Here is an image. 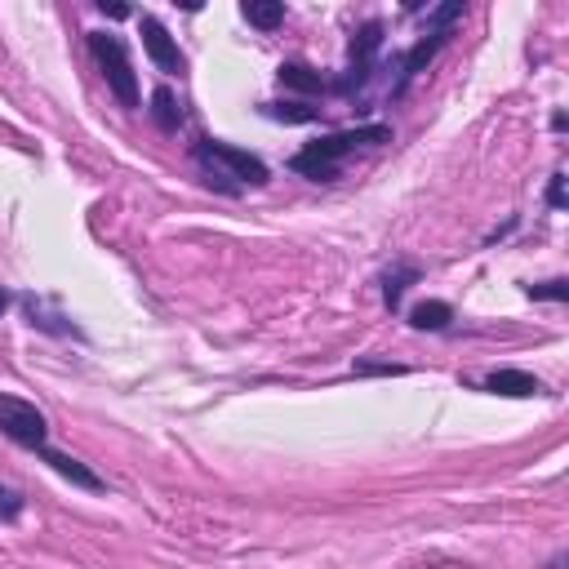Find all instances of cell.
Masks as SVG:
<instances>
[{"label":"cell","mask_w":569,"mask_h":569,"mask_svg":"<svg viewBox=\"0 0 569 569\" xmlns=\"http://www.w3.org/2000/svg\"><path fill=\"white\" fill-rule=\"evenodd\" d=\"M383 54V23H365L361 32L352 36V54H347V72L334 81V94H356L369 76H374V63Z\"/></svg>","instance_id":"5"},{"label":"cell","mask_w":569,"mask_h":569,"mask_svg":"<svg viewBox=\"0 0 569 569\" xmlns=\"http://www.w3.org/2000/svg\"><path fill=\"white\" fill-rule=\"evenodd\" d=\"M192 161L205 169V183L227 196H241L245 187H263L272 178V169L258 161L254 152H245L236 143H223V138H201L192 147Z\"/></svg>","instance_id":"2"},{"label":"cell","mask_w":569,"mask_h":569,"mask_svg":"<svg viewBox=\"0 0 569 569\" xmlns=\"http://www.w3.org/2000/svg\"><path fill=\"white\" fill-rule=\"evenodd\" d=\"M485 392H494V396H543V383H538L534 374H525V369H494V374L485 378Z\"/></svg>","instance_id":"8"},{"label":"cell","mask_w":569,"mask_h":569,"mask_svg":"<svg viewBox=\"0 0 569 569\" xmlns=\"http://www.w3.org/2000/svg\"><path fill=\"white\" fill-rule=\"evenodd\" d=\"M267 116H276V121H316V107H303V103H267Z\"/></svg>","instance_id":"15"},{"label":"cell","mask_w":569,"mask_h":569,"mask_svg":"<svg viewBox=\"0 0 569 569\" xmlns=\"http://www.w3.org/2000/svg\"><path fill=\"white\" fill-rule=\"evenodd\" d=\"M41 458H45V463L49 467H54V472L58 476H67V481H72V485H81V489H89V494H103V476H98V472H89V467L81 463V458H72V454H58V449H41Z\"/></svg>","instance_id":"7"},{"label":"cell","mask_w":569,"mask_h":569,"mask_svg":"<svg viewBox=\"0 0 569 569\" xmlns=\"http://www.w3.org/2000/svg\"><path fill=\"white\" fill-rule=\"evenodd\" d=\"M449 321H454V307L441 303V298H427V303H418L409 312V325L414 329H449Z\"/></svg>","instance_id":"10"},{"label":"cell","mask_w":569,"mask_h":569,"mask_svg":"<svg viewBox=\"0 0 569 569\" xmlns=\"http://www.w3.org/2000/svg\"><path fill=\"white\" fill-rule=\"evenodd\" d=\"M281 81L303 89V94H329V89H334V81H325V76L307 63H281Z\"/></svg>","instance_id":"9"},{"label":"cell","mask_w":569,"mask_h":569,"mask_svg":"<svg viewBox=\"0 0 569 569\" xmlns=\"http://www.w3.org/2000/svg\"><path fill=\"white\" fill-rule=\"evenodd\" d=\"M23 507H27V498L18 494L14 485H0V521H5V525H14L18 516H23Z\"/></svg>","instance_id":"14"},{"label":"cell","mask_w":569,"mask_h":569,"mask_svg":"<svg viewBox=\"0 0 569 569\" xmlns=\"http://www.w3.org/2000/svg\"><path fill=\"white\" fill-rule=\"evenodd\" d=\"M547 569H565V556H552V561H547Z\"/></svg>","instance_id":"21"},{"label":"cell","mask_w":569,"mask_h":569,"mask_svg":"<svg viewBox=\"0 0 569 569\" xmlns=\"http://www.w3.org/2000/svg\"><path fill=\"white\" fill-rule=\"evenodd\" d=\"M98 9H103L107 18H129V5H107V0H103V5H98Z\"/></svg>","instance_id":"19"},{"label":"cell","mask_w":569,"mask_h":569,"mask_svg":"<svg viewBox=\"0 0 569 569\" xmlns=\"http://www.w3.org/2000/svg\"><path fill=\"white\" fill-rule=\"evenodd\" d=\"M356 374H405L401 365H361Z\"/></svg>","instance_id":"18"},{"label":"cell","mask_w":569,"mask_h":569,"mask_svg":"<svg viewBox=\"0 0 569 569\" xmlns=\"http://www.w3.org/2000/svg\"><path fill=\"white\" fill-rule=\"evenodd\" d=\"M529 298H543V303H565V298H569V281H543V285H529Z\"/></svg>","instance_id":"16"},{"label":"cell","mask_w":569,"mask_h":569,"mask_svg":"<svg viewBox=\"0 0 569 569\" xmlns=\"http://www.w3.org/2000/svg\"><path fill=\"white\" fill-rule=\"evenodd\" d=\"M0 436L23 449H32V454H41L49 445V418L45 409H36L32 401H23V396H9L0 392Z\"/></svg>","instance_id":"4"},{"label":"cell","mask_w":569,"mask_h":569,"mask_svg":"<svg viewBox=\"0 0 569 569\" xmlns=\"http://www.w3.org/2000/svg\"><path fill=\"white\" fill-rule=\"evenodd\" d=\"M547 205L565 209V174H552V183H547Z\"/></svg>","instance_id":"17"},{"label":"cell","mask_w":569,"mask_h":569,"mask_svg":"<svg viewBox=\"0 0 569 569\" xmlns=\"http://www.w3.org/2000/svg\"><path fill=\"white\" fill-rule=\"evenodd\" d=\"M138 32H143V49H147V58L156 63V72H165V76H178L183 72V49H178V41L165 32V23L161 18H152V14H138Z\"/></svg>","instance_id":"6"},{"label":"cell","mask_w":569,"mask_h":569,"mask_svg":"<svg viewBox=\"0 0 569 569\" xmlns=\"http://www.w3.org/2000/svg\"><path fill=\"white\" fill-rule=\"evenodd\" d=\"M89 54H94L98 72H103L107 89H112V98L134 112L138 107V72H134V63H129L125 41L112 32H89Z\"/></svg>","instance_id":"3"},{"label":"cell","mask_w":569,"mask_h":569,"mask_svg":"<svg viewBox=\"0 0 569 569\" xmlns=\"http://www.w3.org/2000/svg\"><path fill=\"white\" fill-rule=\"evenodd\" d=\"M418 281V267H396V272H387L383 276V303L392 307V312H401V298H405V289Z\"/></svg>","instance_id":"12"},{"label":"cell","mask_w":569,"mask_h":569,"mask_svg":"<svg viewBox=\"0 0 569 569\" xmlns=\"http://www.w3.org/2000/svg\"><path fill=\"white\" fill-rule=\"evenodd\" d=\"M9 303H14V294H9V289H0V316L9 312Z\"/></svg>","instance_id":"20"},{"label":"cell","mask_w":569,"mask_h":569,"mask_svg":"<svg viewBox=\"0 0 569 569\" xmlns=\"http://www.w3.org/2000/svg\"><path fill=\"white\" fill-rule=\"evenodd\" d=\"M152 116H156V125H161L165 134H174V129L183 125V107L174 103L169 89H156V94H152Z\"/></svg>","instance_id":"13"},{"label":"cell","mask_w":569,"mask_h":569,"mask_svg":"<svg viewBox=\"0 0 569 569\" xmlns=\"http://www.w3.org/2000/svg\"><path fill=\"white\" fill-rule=\"evenodd\" d=\"M383 143H392V125H352V129H338V134L312 138L303 152L289 156V169L303 174V178H312V183H334L356 152H365V147H383Z\"/></svg>","instance_id":"1"},{"label":"cell","mask_w":569,"mask_h":569,"mask_svg":"<svg viewBox=\"0 0 569 569\" xmlns=\"http://www.w3.org/2000/svg\"><path fill=\"white\" fill-rule=\"evenodd\" d=\"M241 14H245L249 27H258V32H272V27L285 23V5H281V0H249Z\"/></svg>","instance_id":"11"}]
</instances>
